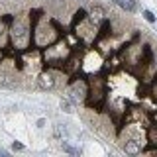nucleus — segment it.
<instances>
[{"label": "nucleus", "instance_id": "2", "mask_svg": "<svg viewBox=\"0 0 157 157\" xmlns=\"http://www.w3.org/2000/svg\"><path fill=\"white\" fill-rule=\"evenodd\" d=\"M37 82H39V86H41L43 90H49V88L55 86V78H53L51 73H41L39 78H37Z\"/></svg>", "mask_w": 157, "mask_h": 157}, {"label": "nucleus", "instance_id": "1", "mask_svg": "<svg viewBox=\"0 0 157 157\" xmlns=\"http://www.w3.org/2000/svg\"><path fill=\"white\" fill-rule=\"evenodd\" d=\"M12 37H14V43L20 47H24L26 45V41H28V28L24 26V24H16L14 26V32H12Z\"/></svg>", "mask_w": 157, "mask_h": 157}, {"label": "nucleus", "instance_id": "5", "mask_svg": "<svg viewBox=\"0 0 157 157\" xmlns=\"http://www.w3.org/2000/svg\"><path fill=\"white\" fill-rule=\"evenodd\" d=\"M144 18H145V20H147L149 24H155V16H153V14L149 12V10H144Z\"/></svg>", "mask_w": 157, "mask_h": 157}, {"label": "nucleus", "instance_id": "6", "mask_svg": "<svg viewBox=\"0 0 157 157\" xmlns=\"http://www.w3.org/2000/svg\"><path fill=\"white\" fill-rule=\"evenodd\" d=\"M12 147H14V149H18V151H20V149H24V145H22V144H16V141H14V145H12Z\"/></svg>", "mask_w": 157, "mask_h": 157}, {"label": "nucleus", "instance_id": "4", "mask_svg": "<svg viewBox=\"0 0 157 157\" xmlns=\"http://www.w3.org/2000/svg\"><path fill=\"white\" fill-rule=\"evenodd\" d=\"M124 151L126 153H140L141 147H140V144H137V140H130V141H126Z\"/></svg>", "mask_w": 157, "mask_h": 157}, {"label": "nucleus", "instance_id": "3", "mask_svg": "<svg viewBox=\"0 0 157 157\" xmlns=\"http://www.w3.org/2000/svg\"><path fill=\"white\" fill-rule=\"evenodd\" d=\"M114 2L126 12H136L137 10V0H114Z\"/></svg>", "mask_w": 157, "mask_h": 157}]
</instances>
